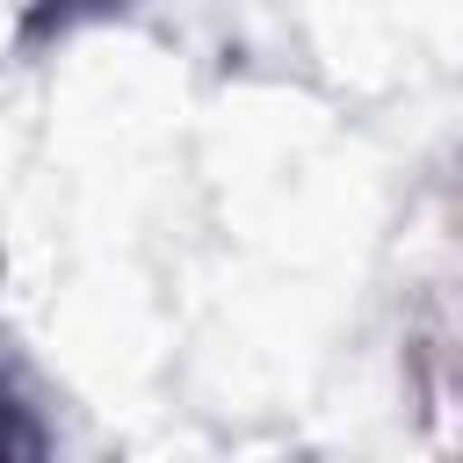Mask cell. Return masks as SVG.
<instances>
[{
	"label": "cell",
	"mask_w": 463,
	"mask_h": 463,
	"mask_svg": "<svg viewBox=\"0 0 463 463\" xmlns=\"http://www.w3.org/2000/svg\"><path fill=\"white\" fill-rule=\"evenodd\" d=\"M427 268L412 282V362L427 383L463 391V159L427 188Z\"/></svg>",
	"instance_id": "1"
},
{
	"label": "cell",
	"mask_w": 463,
	"mask_h": 463,
	"mask_svg": "<svg viewBox=\"0 0 463 463\" xmlns=\"http://www.w3.org/2000/svg\"><path fill=\"white\" fill-rule=\"evenodd\" d=\"M0 463H58L51 391L7 326H0Z\"/></svg>",
	"instance_id": "2"
},
{
	"label": "cell",
	"mask_w": 463,
	"mask_h": 463,
	"mask_svg": "<svg viewBox=\"0 0 463 463\" xmlns=\"http://www.w3.org/2000/svg\"><path fill=\"white\" fill-rule=\"evenodd\" d=\"M145 0H14V51L36 58V51H58L72 43L80 29H101V22H123L137 14Z\"/></svg>",
	"instance_id": "3"
}]
</instances>
